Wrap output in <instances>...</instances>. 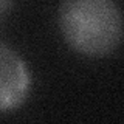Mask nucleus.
<instances>
[{
    "label": "nucleus",
    "instance_id": "obj_2",
    "mask_svg": "<svg viewBox=\"0 0 124 124\" xmlns=\"http://www.w3.org/2000/svg\"><path fill=\"white\" fill-rule=\"evenodd\" d=\"M31 88V75L23 57L0 42V112L17 108Z\"/></svg>",
    "mask_w": 124,
    "mask_h": 124
},
{
    "label": "nucleus",
    "instance_id": "obj_1",
    "mask_svg": "<svg viewBox=\"0 0 124 124\" xmlns=\"http://www.w3.org/2000/svg\"><path fill=\"white\" fill-rule=\"evenodd\" d=\"M57 22L67 44L85 56L110 54L123 40V14L113 0H67Z\"/></svg>",
    "mask_w": 124,
    "mask_h": 124
},
{
    "label": "nucleus",
    "instance_id": "obj_3",
    "mask_svg": "<svg viewBox=\"0 0 124 124\" xmlns=\"http://www.w3.org/2000/svg\"><path fill=\"white\" fill-rule=\"evenodd\" d=\"M14 3L13 2H8V0H0V22L3 20V17L8 14L9 8H13Z\"/></svg>",
    "mask_w": 124,
    "mask_h": 124
}]
</instances>
